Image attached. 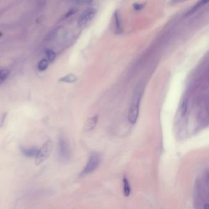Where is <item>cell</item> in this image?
<instances>
[{
    "mask_svg": "<svg viewBox=\"0 0 209 209\" xmlns=\"http://www.w3.org/2000/svg\"><path fill=\"white\" fill-rule=\"evenodd\" d=\"M143 91L144 90L142 87L139 86L137 88L136 91L134 92L132 103L129 107L128 114V120L131 124L136 123L138 119L139 113V105H140Z\"/></svg>",
    "mask_w": 209,
    "mask_h": 209,
    "instance_id": "obj_1",
    "label": "cell"
},
{
    "mask_svg": "<svg viewBox=\"0 0 209 209\" xmlns=\"http://www.w3.org/2000/svg\"><path fill=\"white\" fill-rule=\"evenodd\" d=\"M100 162H101L100 156L96 153H93L90 156L85 167L84 168L83 171L81 172L79 176L83 177L85 175H87L90 174L92 172H93L98 168Z\"/></svg>",
    "mask_w": 209,
    "mask_h": 209,
    "instance_id": "obj_2",
    "label": "cell"
},
{
    "mask_svg": "<svg viewBox=\"0 0 209 209\" xmlns=\"http://www.w3.org/2000/svg\"><path fill=\"white\" fill-rule=\"evenodd\" d=\"M53 148V143L51 141L46 142L43 146L38 150L36 155L35 163L37 166L41 165L43 161H44L51 155Z\"/></svg>",
    "mask_w": 209,
    "mask_h": 209,
    "instance_id": "obj_3",
    "label": "cell"
},
{
    "mask_svg": "<svg viewBox=\"0 0 209 209\" xmlns=\"http://www.w3.org/2000/svg\"><path fill=\"white\" fill-rule=\"evenodd\" d=\"M59 156L61 161L65 162L70 158V149L66 138L63 136H60L58 141Z\"/></svg>",
    "mask_w": 209,
    "mask_h": 209,
    "instance_id": "obj_4",
    "label": "cell"
},
{
    "mask_svg": "<svg viewBox=\"0 0 209 209\" xmlns=\"http://www.w3.org/2000/svg\"><path fill=\"white\" fill-rule=\"evenodd\" d=\"M96 13V9L95 8H89L85 10L80 16L78 20L79 27L85 25L86 24L93 18Z\"/></svg>",
    "mask_w": 209,
    "mask_h": 209,
    "instance_id": "obj_5",
    "label": "cell"
},
{
    "mask_svg": "<svg viewBox=\"0 0 209 209\" xmlns=\"http://www.w3.org/2000/svg\"><path fill=\"white\" fill-rule=\"evenodd\" d=\"M98 120V115H95L94 117L88 119L83 126V131L85 132H88L93 129L97 125Z\"/></svg>",
    "mask_w": 209,
    "mask_h": 209,
    "instance_id": "obj_6",
    "label": "cell"
},
{
    "mask_svg": "<svg viewBox=\"0 0 209 209\" xmlns=\"http://www.w3.org/2000/svg\"><path fill=\"white\" fill-rule=\"evenodd\" d=\"M208 2V0H200V1L191 10H190L187 13V14H186V16H189V15L193 14V13L196 12L200 8L202 7L204 5H205L206 3H207Z\"/></svg>",
    "mask_w": 209,
    "mask_h": 209,
    "instance_id": "obj_7",
    "label": "cell"
},
{
    "mask_svg": "<svg viewBox=\"0 0 209 209\" xmlns=\"http://www.w3.org/2000/svg\"><path fill=\"white\" fill-rule=\"evenodd\" d=\"M38 149L36 148H31V149H24L21 148V152L25 156L27 157H34L36 156L37 152H38Z\"/></svg>",
    "mask_w": 209,
    "mask_h": 209,
    "instance_id": "obj_8",
    "label": "cell"
},
{
    "mask_svg": "<svg viewBox=\"0 0 209 209\" xmlns=\"http://www.w3.org/2000/svg\"><path fill=\"white\" fill-rule=\"evenodd\" d=\"M76 80H77V77L73 74H67L59 80L60 82H65V83H73V82H75Z\"/></svg>",
    "mask_w": 209,
    "mask_h": 209,
    "instance_id": "obj_9",
    "label": "cell"
},
{
    "mask_svg": "<svg viewBox=\"0 0 209 209\" xmlns=\"http://www.w3.org/2000/svg\"><path fill=\"white\" fill-rule=\"evenodd\" d=\"M131 187L129 183L128 182V180L126 177L123 178V194L124 196L126 197H128L130 195L131 193Z\"/></svg>",
    "mask_w": 209,
    "mask_h": 209,
    "instance_id": "obj_10",
    "label": "cell"
},
{
    "mask_svg": "<svg viewBox=\"0 0 209 209\" xmlns=\"http://www.w3.org/2000/svg\"><path fill=\"white\" fill-rule=\"evenodd\" d=\"M10 74L9 69H2L0 70V85L2 84L8 77Z\"/></svg>",
    "mask_w": 209,
    "mask_h": 209,
    "instance_id": "obj_11",
    "label": "cell"
},
{
    "mask_svg": "<svg viewBox=\"0 0 209 209\" xmlns=\"http://www.w3.org/2000/svg\"><path fill=\"white\" fill-rule=\"evenodd\" d=\"M188 109V101L187 100H185L181 104V107H180V111H181V114L182 116H185L187 113Z\"/></svg>",
    "mask_w": 209,
    "mask_h": 209,
    "instance_id": "obj_12",
    "label": "cell"
},
{
    "mask_svg": "<svg viewBox=\"0 0 209 209\" xmlns=\"http://www.w3.org/2000/svg\"><path fill=\"white\" fill-rule=\"evenodd\" d=\"M49 66V62L47 60H45V59H42L38 64V69L39 71H43L44 70H45Z\"/></svg>",
    "mask_w": 209,
    "mask_h": 209,
    "instance_id": "obj_13",
    "label": "cell"
},
{
    "mask_svg": "<svg viewBox=\"0 0 209 209\" xmlns=\"http://www.w3.org/2000/svg\"><path fill=\"white\" fill-rule=\"evenodd\" d=\"M45 54L47 55V58L49 61H53L56 57V54L51 49H46L45 50Z\"/></svg>",
    "mask_w": 209,
    "mask_h": 209,
    "instance_id": "obj_14",
    "label": "cell"
},
{
    "mask_svg": "<svg viewBox=\"0 0 209 209\" xmlns=\"http://www.w3.org/2000/svg\"><path fill=\"white\" fill-rule=\"evenodd\" d=\"M115 25H116V28H117V31H119V32L121 31V25L120 24V19H119V14H118V12L116 11L115 13Z\"/></svg>",
    "mask_w": 209,
    "mask_h": 209,
    "instance_id": "obj_15",
    "label": "cell"
},
{
    "mask_svg": "<svg viewBox=\"0 0 209 209\" xmlns=\"http://www.w3.org/2000/svg\"><path fill=\"white\" fill-rule=\"evenodd\" d=\"M77 12V9L76 8H73L69 10L67 14H66V17H71L72 15H73L74 14H75L76 12Z\"/></svg>",
    "mask_w": 209,
    "mask_h": 209,
    "instance_id": "obj_16",
    "label": "cell"
},
{
    "mask_svg": "<svg viewBox=\"0 0 209 209\" xmlns=\"http://www.w3.org/2000/svg\"><path fill=\"white\" fill-rule=\"evenodd\" d=\"M133 7L134 8L137 10V11H140L144 7V5H142V4H138V3H136V4H134L133 5Z\"/></svg>",
    "mask_w": 209,
    "mask_h": 209,
    "instance_id": "obj_17",
    "label": "cell"
},
{
    "mask_svg": "<svg viewBox=\"0 0 209 209\" xmlns=\"http://www.w3.org/2000/svg\"><path fill=\"white\" fill-rule=\"evenodd\" d=\"M77 2L80 4H89L93 2V0H77Z\"/></svg>",
    "mask_w": 209,
    "mask_h": 209,
    "instance_id": "obj_18",
    "label": "cell"
},
{
    "mask_svg": "<svg viewBox=\"0 0 209 209\" xmlns=\"http://www.w3.org/2000/svg\"><path fill=\"white\" fill-rule=\"evenodd\" d=\"M187 0H171V3H183L185 2H187Z\"/></svg>",
    "mask_w": 209,
    "mask_h": 209,
    "instance_id": "obj_19",
    "label": "cell"
}]
</instances>
